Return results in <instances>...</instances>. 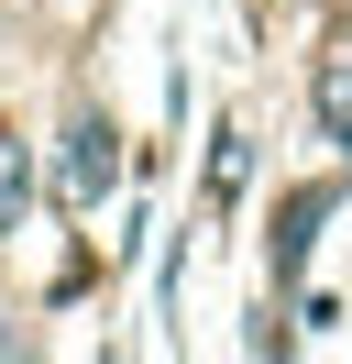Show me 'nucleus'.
Returning a JSON list of instances; mask_svg holds the SVG:
<instances>
[{
    "mask_svg": "<svg viewBox=\"0 0 352 364\" xmlns=\"http://www.w3.org/2000/svg\"><path fill=\"white\" fill-rule=\"evenodd\" d=\"M110 166H121V155H110V133H99V122H66V199H99V188H110Z\"/></svg>",
    "mask_w": 352,
    "mask_h": 364,
    "instance_id": "1",
    "label": "nucleus"
},
{
    "mask_svg": "<svg viewBox=\"0 0 352 364\" xmlns=\"http://www.w3.org/2000/svg\"><path fill=\"white\" fill-rule=\"evenodd\" d=\"M319 122H330V144L352 155V45H330V55H319Z\"/></svg>",
    "mask_w": 352,
    "mask_h": 364,
    "instance_id": "2",
    "label": "nucleus"
},
{
    "mask_svg": "<svg viewBox=\"0 0 352 364\" xmlns=\"http://www.w3.org/2000/svg\"><path fill=\"white\" fill-rule=\"evenodd\" d=\"M319 221H330V188H308V199H286V221H275V265H297V254L319 243Z\"/></svg>",
    "mask_w": 352,
    "mask_h": 364,
    "instance_id": "3",
    "label": "nucleus"
},
{
    "mask_svg": "<svg viewBox=\"0 0 352 364\" xmlns=\"http://www.w3.org/2000/svg\"><path fill=\"white\" fill-rule=\"evenodd\" d=\"M22 199H33V155H22V144H0V232L22 221Z\"/></svg>",
    "mask_w": 352,
    "mask_h": 364,
    "instance_id": "4",
    "label": "nucleus"
}]
</instances>
